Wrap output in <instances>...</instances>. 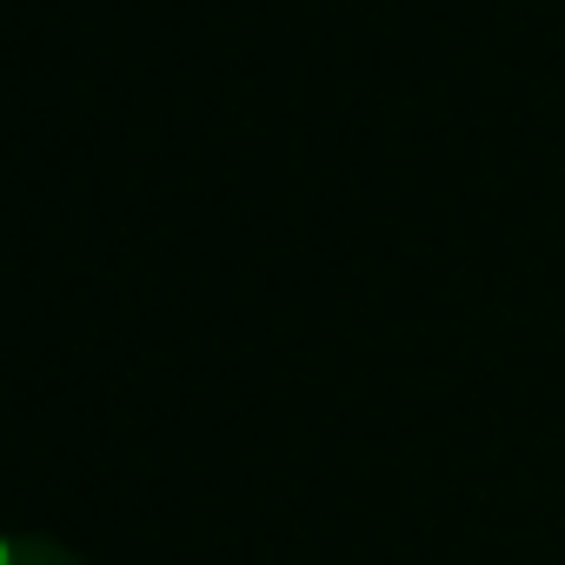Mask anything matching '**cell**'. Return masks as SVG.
Here are the masks:
<instances>
[{"mask_svg": "<svg viewBox=\"0 0 565 565\" xmlns=\"http://www.w3.org/2000/svg\"><path fill=\"white\" fill-rule=\"evenodd\" d=\"M8 565H74L67 552H54V545H34V539H14L8 545Z\"/></svg>", "mask_w": 565, "mask_h": 565, "instance_id": "cell-1", "label": "cell"}]
</instances>
